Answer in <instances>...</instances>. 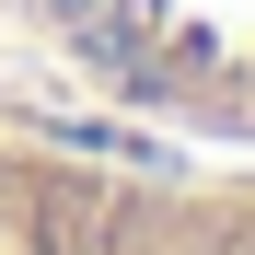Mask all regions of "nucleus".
<instances>
[{
	"mask_svg": "<svg viewBox=\"0 0 255 255\" xmlns=\"http://www.w3.org/2000/svg\"><path fill=\"white\" fill-rule=\"evenodd\" d=\"M162 232H174V186L0 128V255H162Z\"/></svg>",
	"mask_w": 255,
	"mask_h": 255,
	"instance_id": "nucleus-1",
	"label": "nucleus"
},
{
	"mask_svg": "<svg viewBox=\"0 0 255 255\" xmlns=\"http://www.w3.org/2000/svg\"><path fill=\"white\" fill-rule=\"evenodd\" d=\"M162 255H255V186H174Z\"/></svg>",
	"mask_w": 255,
	"mask_h": 255,
	"instance_id": "nucleus-2",
	"label": "nucleus"
}]
</instances>
